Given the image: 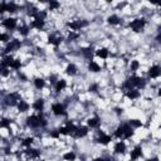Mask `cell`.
I'll return each mask as SVG.
<instances>
[{
    "label": "cell",
    "instance_id": "1",
    "mask_svg": "<svg viewBox=\"0 0 161 161\" xmlns=\"http://www.w3.org/2000/svg\"><path fill=\"white\" fill-rule=\"evenodd\" d=\"M145 86H146V80L143 79V78H141V77H137V76H132V77H130V78L124 83V87L126 88L127 91H129V90H132L133 87H136V88H143Z\"/></svg>",
    "mask_w": 161,
    "mask_h": 161
},
{
    "label": "cell",
    "instance_id": "2",
    "mask_svg": "<svg viewBox=\"0 0 161 161\" xmlns=\"http://www.w3.org/2000/svg\"><path fill=\"white\" fill-rule=\"evenodd\" d=\"M27 125L32 129H38V127H44L47 125V121L44 120L42 112L38 116H29L27 118Z\"/></svg>",
    "mask_w": 161,
    "mask_h": 161
},
{
    "label": "cell",
    "instance_id": "3",
    "mask_svg": "<svg viewBox=\"0 0 161 161\" xmlns=\"http://www.w3.org/2000/svg\"><path fill=\"white\" fill-rule=\"evenodd\" d=\"M132 135H133V129L129 124L121 125L115 131V136L118 137V138H130Z\"/></svg>",
    "mask_w": 161,
    "mask_h": 161
},
{
    "label": "cell",
    "instance_id": "4",
    "mask_svg": "<svg viewBox=\"0 0 161 161\" xmlns=\"http://www.w3.org/2000/svg\"><path fill=\"white\" fill-rule=\"evenodd\" d=\"M77 129L78 127L77 126H74L72 122H67V125H66V127H61L58 131H59V133H62V135H71V136H73L74 137V135H76V132H77Z\"/></svg>",
    "mask_w": 161,
    "mask_h": 161
},
{
    "label": "cell",
    "instance_id": "5",
    "mask_svg": "<svg viewBox=\"0 0 161 161\" xmlns=\"http://www.w3.org/2000/svg\"><path fill=\"white\" fill-rule=\"evenodd\" d=\"M4 101H5V105L8 106H18L19 102L22 100H20V96L18 95V93H9L5 98H4Z\"/></svg>",
    "mask_w": 161,
    "mask_h": 161
},
{
    "label": "cell",
    "instance_id": "6",
    "mask_svg": "<svg viewBox=\"0 0 161 161\" xmlns=\"http://www.w3.org/2000/svg\"><path fill=\"white\" fill-rule=\"evenodd\" d=\"M145 25H146L145 19H135L133 22L130 23V28L132 29L133 32H141Z\"/></svg>",
    "mask_w": 161,
    "mask_h": 161
},
{
    "label": "cell",
    "instance_id": "7",
    "mask_svg": "<svg viewBox=\"0 0 161 161\" xmlns=\"http://www.w3.org/2000/svg\"><path fill=\"white\" fill-rule=\"evenodd\" d=\"M87 25H88V22H86V20H77V22L68 23L67 24V27L73 29V30H78V29L83 28V27H87Z\"/></svg>",
    "mask_w": 161,
    "mask_h": 161
},
{
    "label": "cell",
    "instance_id": "8",
    "mask_svg": "<svg viewBox=\"0 0 161 161\" xmlns=\"http://www.w3.org/2000/svg\"><path fill=\"white\" fill-rule=\"evenodd\" d=\"M20 40L18 39H14V40H10V43L6 45V48H5V53H9L11 52V50H16V49H19L20 48Z\"/></svg>",
    "mask_w": 161,
    "mask_h": 161
},
{
    "label": "cell",
    "instance_id": "9",
    "mask_svg": "<svg viewBox=\"0 0 161 161\" xmlns=\"http://www.w3.org/2000/svg\"><path fill=\"white\" fill-rule=\"evenodd\" d=\"M52 111L56 116H62V115H66V111H64V106L61 105V103H54L52 106Z\"/></svg>",
    "mask_w": 161,
    "mask_h": 161
},
{
    "label": "cell",
    "instance_id": "10",
    "mask_svg": "<svg viewBox=\"0 0 161 161\" xmlns=\"http://www.w3.org/2000/svg\"><path fill=\"white\" fill-rule=\"evenodd\" d=\"M149 76L151 78H157L159 76H161V67L160 66H152L149 69Z\"/></svg>",
    "mask_w": 161,
    "mask_h": 161
},
{
    "label": "cell",
    "instance_id": "11",
    "mask_svg": "<svg viewBox=\"0 0 161 161\" xmlns=\"http://www.w3.org/2000/svg\"><path fill=\"white\" fill-rule=\"evenodd\" d=\"M3 25L6 29H9V30H13V29L16 28V19H14V18L5 19V20H4V23H3Z\"/></svg>",
    "mask_w": 161,
    "mask_h": 161
},
{
    "label": "cell",
    "instance_id": "12",
    "mask_svg": "<svg viewBox=\"0 0 161 161\" xmlns=\"http://www.w3.org/2000/svg\"><path fill=\"white\" fill-rule=\"evenodd\" d=\"M142 156V149L141 146H136L135 149L131 151V160H137Z\"/></svg>",
    "mask_w": 161,
    "mask_h": 161
},
{
    "label": "cell",
    "instance_id": "13",
    "mask_svg": "<svg viewBox=\"0 0 161 161\" xmlns=\"http://www.w3.org/2000/svg\"><path fill=\"white\" fill-rule=\"evenodd\" d=\"M98 143H102V145H107V143L111 141V137L108 136V135H105L103 132H100V137L96 140Z\"/></svg>",
    "mask_w": 161,
    "mask_h": 161
},
{
    "label": "cell",
    "instance_id": "14",
    "mask_svg": "<svg viewBox=\"0 0 161 161\" xmlns=\"http://www.w3.org/2000/svg\"><path fill=\"white\" fill-rule=\"evenodd\" d=\"M125 151H126V143L124 141L117 142L116 146H115V152H116V154H124Z\"/></svg>",
    "mask_w": 161,
    "mask_h": 161
},
{
    "label": "cell",
    "instance_id": "15",
    "mask_svg": "<svg viewBox=\"0 0 161 161\" xmlns=\"http://www.w3.org/2000/svg\"><path fill=\"white\" fill-rule=\"evenodd\" d=\"M88 133V129L87 127H84V126H80V127H78L77 129V132H76V135H74V137H84Z\"/></svg>",
    "mask_w": 161,
    "mask_h": 161
},
{
    "label": "cell",
    "instance_id": "16",
    "mask_svg": "<svg viewBox=\"0 0 161 161\" xmlns=\"http://www.w3.org/2000/svg\"><path fill=\"white\" fill-rule=\"evenodd\" d=\"M61 42H62V37L49 35V38H48V43H49V44H53V45H56V47H58L59 44H61Z\"/></svg>",
    "mask_w": 161,
    "mask_h": 161
},
{
    "label": "cell",
    "instance_id": "17",
    "mask_svg": "<svg viewBox=\"0 0 161 161\" xmlns=\"http://www.w3.org/2000/svg\"><path fill=\"white\" fill-rule=\"evenodd\" d=\"M82 54L87 59L92 61V58H93V49L91 48V47H88V48H82Z\"/></svg>",
    "mask_w": 161,
    "mask_h": 161
},
{
    "label": "cell",
    "instance_id": "18",
    "mask_svg": "<svg viewBox=\"0 0 161 161\" xmlns=\"http://www.w3.org/2000/svg\"><path fill=\"white\" fill-rule=\"evenodd\" d=\"M126 96L129 97V98H131V100H135V98H137V97L140 96V92L136 90V88H132V90H129L126 92Z\"/></svg>",
    "mask_w": 161,
    "mask_h": 161
},
{
    "label": "cell",
    "instance_id": "19",
    "mask_svg": "<svg viewBox=\"0 0 161 161\" xmlns=\"http://www.w3.org/2000/svg\"><path fill=\"white\" fill-rule=\"evenodd\" d=\"M66 86H67L66 80L64 79H59V80H57V83H56V91L57 92H61V91L64 90Z\"/></svg>",
    "mask_w": 161,
    "mask_h": 161
},
{
    "label": "cell",
    "instance_id": "20",
    "mask_svg": "<svg viewBox=\"0 0 161 161\" xmlns=\"http://www.w3.org/2000/svg\"><path fill=\"white\" fill-rule=\"evenodd\" d=\"M30 27L32 28H35V29H43L44 28V20H33V23L30 24Z\"/></svg>",
    "mask_w": 161,
    "mask_h": 161
},
{
    "label": "cell",
    "instance_id": "21",
    "mask_svg": "<svg viewBox=\"0 0 161 161\" xmlns=\"http://www.w3.org/2000/svg\"><path fill=\"white\" fill-rule=\"evenodd\" d=\"M43 107H44V101L43 100H37L34 103H33V108L34 109H37V111H42L43 109Z\"/></svg>",
    "mask_w": 161,
    "mask_h": 161
},
{
    "label": "cell",
    "instance_id": "22",
    "mask_svg": "<svg viewBox=\"0 0 161 161\" xmlns=\"http://www.w3.org/2000/svg\"><path fill=\"white\" fill-rule=\"evenodd\" d=\"M96 54H97V57L106 59V58L108 57V50H107V48H101V49L97 50Z\"/></svg>",
    "mask_w": 161,
    "mask_h": 161
},
{
    "label": "cell",
    "instance_id": "23",
    "mask_svg": "<svg viewBox=\"0 0 161 161\" xmlns=\"http://www.w3.org/2000/svg\"><path fill=\"white\" fill-rule=\"evenodd\" d=\"M66 73L68 76H74L76 73H77V67H76L74 64H69L66 69Z\"/></svg>",
    "mask_w": 161,
    "mask_h": 161
},
{
    "label": "cell",
    "instance_id": "24",
    "mask_svg": "<svg viewBox=\"0 0 161 161\" xmlns=\"http://www.w3.org/2000/svg\"><path fill=\"white\" fill-rule=\"evenodd\" d=\"M25 154H27L29 157H38V156H39V151L35 149H28V150H25Z\"/></svg>",
    "mask_w": 161,
    "mask_h": 161
},
{
    "label": "cell",
    "instance_id": "25",
    "mask_svg": "<svg viewBox=\"0 0 161 161\" xmlns=\"http://www.w3.org/2000/svg\"><path fill=\"white\" fill-rule=\"evenodd\" d=\"M87 124H88L90 127H98L100 120H98V117H93V118H90V120H88Z\"/></svg>",
    "mask_w": 161,
    "mask_h": 161
},
{
    "label": "cell",
    "instance_id": "26",
    "mask_svg": "<svg viewBox=\"0 0 161 161\" xmlns=\"http://www.w3.org/2000/svg\"><path fill=\"white\" fill-rule=\"evenodd\" d=\"M107 22L112 25H116V24H120V18L117 15H111V16H108Z\"/></svg>",
    "mask_w": 161,
    "mask_h": 161
},
{
    "label": "cell",
    "instance_id": "27",
    "mask_svg": "<svg viewBox=\"0 0 161 161\" xmlns=\"http://www.w3.org/2000/svg\"><path fill=\"white\" fill-rule=\"evenodd\" d=\"M18 108H19V111L20 112H25V111H28V108H29V105L25 102V101H20L19 105H18Z\"/></svg>",
    "mask_w": 161,
    "mask_h": 161
},
{
    "label": "cell",
    "instance_id": "28",
    "mask_svg": "<svg viewBox=\"0 0 161 161\" xmlns=\"http://www.w3.org/2000/svg\"><path fill=\"white\" fill-rule=\"evenodd\" d=\"M44 84H45V82H44V79H43V78H35V79H34V86L38 88V90L43 88V87H44Z\"/></svg>",
    "mask_w": 161,
    "mask_h": 161
},
{
    "label": "cell",
    "instance_id": "29",
    "mask_svg": "<svg viewBox=\"0 0 161 161\" xmlns=\"http://www.w3.org/2000/svg\"><path fill=\"white\" fill-rule=\"evenodd\" d=\"M88 69H90L91 72H100V66L97 64L96 62H90V64H88Z\"/></svg>",
    "mask_w": 161,
    "mask_h": 161
},
{
    "label": "cell",
    "instance_id": "30",
    "mask_svg": "<svg viewBox=\"0 0 161 161\" xmlns=\"http://www.w3.org/2000/svg\"><path fill=\"white\" fill-rule=\"evenodd\" d=\"M129 125L132 127V129H137V127H141L142 126V122L138 121V120H130L129 121Z\"/></svg>",
    "mask_w": 161,
    "mask_h": 161
},
{
    "label": "cell",
    "instance_id": "31",
    "mask_svg": "<svg viewBox=\"0 0 161 161\" xmlns=\"http://www.w3.org/2000/svg\"><path fill=\"white\" fill-rule=\"evenodd\" d=\"M63 159L67 161H74L76 160V154L74 152H67V154L63 155Z\"/></svg>",
    "mask_w": 161,
    "mask_h": 161
},
{
    "label": "cell",
    "instance_id": "32",
    "mask_svg": "<svg viewBox=\"0 0 161 161\" xmlns=\"http://www.w3.org/2000/svg\"><path fill=\"white\" fill-rule=\"evenodd\" d=\"M20 67H22V62H20V59H14V62H13V64L10 66V68L20 69Z\"/></svg>",
    "mask_w": 161,
    "mask_h": 161
},
{
    "label": "cell",
    "instance_id": "33",
    "mask_svg": "<svg viewBox=\"0 0 161 161\" xmlns=\"http://www.w3.org/2000/svg\"><path fill=\"white\" fill-rule=\"evenodd\" d=\"M15 10H16V5L14 3H6V11L14 13Z\"/></svg>",
    "mask_w": 161,
    "mask_h": 161
},
{
    "label": "cell",
    "instance_id": "34",
    "mask_svg": "<svg viewBox=\"0 0 161 161\" xmlns=\"http://www.w3.org/2000/svg\"><path fill=\"white\" fill-rule=\"evenodd\" d=\"M38 13H39V11H38V9L35 6H30V8H29V10H28V15H32V16H34V18H35V15L38 14Z\"/></svg>",
    "mask_w": 161,
    "mask_h": 161
},
{
    "label": "cell",
    "instance_id": "35",
    "mask_svg": "<svg viewBox=\"0 0 161 161\" xmlns=\"http://www.w3.org/2000/svg\"><path fill=\"white\" fill-rule=\"evenodd\" d=\"M19 33H20L22 35L27 37V35H28V33H29L28 27H25V25H23V27H19Z\"/></svg>",
    "mask_w": 161,
    "mask_h": 161
},
{
    "label": "cell",
    "instance_id": "36",
    "mask_svg": "<svg viewBox=\"0 0 161 161\" xmlns=\"http://www.w3.org/2000/svg\"><path fill=\"white\" fill-rule=\"evenodd\" d=\"M45 16H47V13H45V11H39V13H38V14L35 15V19H37V20H44Z\"/></svg>",
    "mask_w": 161,
    "mask_h": 161
},
{
    "label": "cell",
    "instance_id": "37",
    "mask_svg": "<svg viewBox=\"0 0 161 161\" xmlns=\"http://www.w3.org/2000/svg\"><path fill=\"white\" fill-rule=\"evenodd\" d=\"M138 67H140V63L137 61H132V62H131V69H132V71H137Z\"/></svg>",
    "mask_w": 161,
    "mask_h": 161
},
{
    "label": "cell",
    "instance_id": "38",
    "mask_svg": "<svg viewBox=\"0 0 161 161\" xmlns=\"http://www.w3.org/2000/svg\"><path fill=\"white\" fill-rule=\"evenodd\" d=\"M49 8H50V10L58 9V8H59V3L58 1H50L49 3Z\"/></svg>",
    "mask_w": 161,
    "mask_h": 161
},
{
    "label": "cell",
    "instance_id": "39",
    "mask_svg": "<svg viewBox=\"0 0 161 161\" xmlns=\"http://www.w3.org/2000/svg\"><path fill=\"white\" fill-rule=\"evenodd\" d=\"M33 141H34V140H33L32 137H28V138H25L24 141H23V145L24 146H30L32 143H33Z\"/></svg>",
    "mask_w": 161,
    "mask_h": 161
},
{
    "label": "cell",
    "instance_id": "40",
    "mask_svg": "<svg viewBox=\"0 0 161 161\" xmlns=\"http://www.w3.org/2000/svg\"><path fill=\"white\" fill-rule=\"evenodd\" d=\"M77 38H78V34H77V33H73V32H71V33H69V35H68V39H69V40L77 39Z\"/></svg>",
    "mask_w": 161,
    "mask_h": 161
},
{
    "label": "cell",
    "instance_id": "41",
    "mask_svg": "<svg viewBox=\"0 0 161 161\" xmlns=\"http://www.w3.org/2000/svg\"><path fill=\"white\" fill-rule=\"evenodd\" d=\"M95 161H113L112 157H97Z\"/></svg>",
    "mask_w": 161,
    "mask_h": 161
},
{
    "label": "cell",
    "instance_id": "42",
    "mask_svg": "<svg viewBox=\"0 0 161 161\" xmlns=\"http://www.w3.org/2000/svg\"><path fill=\"white\" fill-rule=\"evenodd\" d=\"M10 125V121L9 120H5V118H4V120L1 121V127H8Z\"/></svg>",
    "mask_w": 161,
    "mask_h": 161
},
{
    "label": "cell",
    "instance_id": "43",
    "mask_svg": "<svg viewBox=\"0 0 161 161\" xmlns=\"http://www.w3.org/2000/svg\"><path fill=\"white\" fill-rule=\"evenodd\" d=\"M4 11H6V3H1V5H0V13Z\"/></svg>",
    "mask_w": 161,
    "mask_h": 161
},
{
    "label": "cell",
    "instance_id": "44",
    "mask_svg": "<svg viewBox=\"0 0 161 161\" xmlns=\"http://www.w3.org/2000/svg\"><path fill=\"white\" fill-rule=\"evenodd\" d=\"M97 90H98V86H97V84H92V86L90 87L91 92H97Z\"/></svg>",
    "mask_w": 161,
    "mask_h": 161
},
{
    "label": "cell",
    "instance_id": "45",
    "mask_svg": "<svg viewBox=\"0 0 161 161\" xmlns=\"http://www.w3.org/2000/svg\"><path fill=\"white\" fill-rule=\"evenodd\" d=\"M59 135H61V133H59V131H54V132L50 133V136L54 137V138H57V137H59Z\"/></svg>",
    "mask_w": 161,
    "mask_h": 161
},
{
    "label": "cell",
    "instance_id": "46",
    "mask_svg": "<svg viewBox=\"0 0 161 161\" xmlns=\"http://www.w3.org/2000/svg\"><path fill=\"white\" fill-rule=\"evenodd\" d=\"M0 39H1L3 42H8V35H6V34H1V37H0Z\"/></svg>",
    "mask_w": 161,
    "mask_h": 161
},
{
    "label": "cell",
    "instance_id": "47",
    "mask_svg": "<svg viewBox=\"0 0 161 161\" xmlns=\"http://www.w3.org/2000/svg\"><path fill=\"white\" fill-rule=\"evenodd\" d=\"M156 40H157L159 43H161V32H160L159 34H157V37H156Z\"/></svg>",
    "mask_w": 161,
    "mask_h": 161
},
{
    "label": "cell",
    "instance_id": "48",
    "mask_svg": "<svg viewBox=\"0 0 161 161\" xmlns=\"http://www.w3.org/2000/svg\"><path fill=\"white\" fill-rule=\"evenodd\" d=\"M3 76H8V69L6 68H3Z\"/></svg>",
    "mask_w": 161,
    "mask_h": 161
},
{
    "label": "cell",
    "instance_id": "49",
    "mask_svg": "<svg viewBox=\"0 0 161 161\" xmlns=\"http://www.w3.org/2000/svg\"><path fill=\"white\" fill-rule=\"evenodd\" d=\"M146 161H159V159L157 157H152V159H147Z\"/></svg>",
    "mask_w": 161,
    "mask_h": 161
},
{
    "label": "cell",
    "instance_id": "50",
    "mask_svg": "<svg viewBox=\"0 0 161 161\" xmlns=\"http://www.w3.org/2000/svg\"><path fill=\"white\" fill-rule=\"evenodd\" d=\"M159 96L161 97V88H160V90H159Z\"/></svg>",
    "mask_w": 161,
    "mask_h": 161
}]
</instances>
